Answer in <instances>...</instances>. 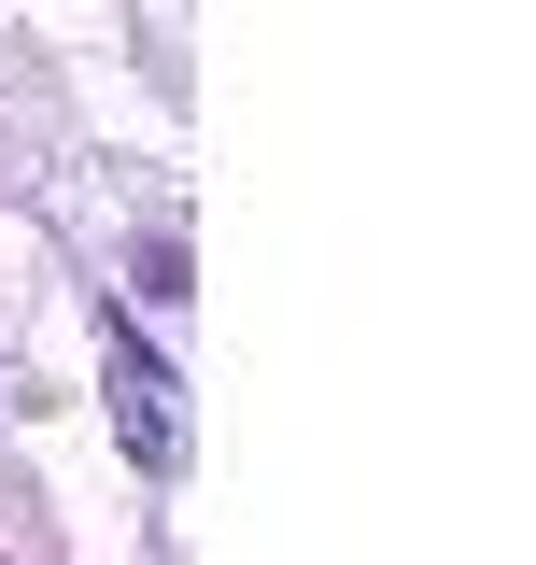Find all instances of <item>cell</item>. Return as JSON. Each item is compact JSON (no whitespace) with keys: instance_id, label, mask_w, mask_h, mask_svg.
<instances>
[{"instance_id":"6da1fadb","label":"cell","mask_w":536,"mask_h":565,"mask_svg":"<svg viewBox=\"0 0 536 565\" xmlns=\"http://www.w3.org/2000/svg\"><path fill=\"white\" fill-rule=\"evenodd\" d=\"M99 367H114V424H128V452L156 467V481H170V467H184V411H170V367H156L128 326H114V353H99Z\"/></svg>"}]
</instances>
